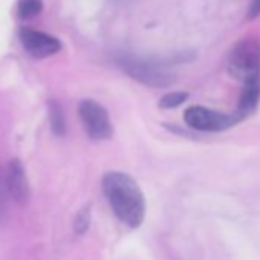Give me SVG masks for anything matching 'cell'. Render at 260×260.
I'll use <instances>...</instances> for the list:
<instances>
[{
	"instance_id": "cell-1",
	"label": "cell",
	"mask_w": 260,
	"mask_h": 260,
	"mask_svg": "<svg viewBox=\"0 0 260 260\" xmlns=\"http://www.w3.org/2000/svg\"><path fill=\"white\" fill-rule=\"evenodd\" d=\"M103 191L115 216L127 226L138 228L146 216V201L137 181L121 172H110L103 178Z\"/></svg>"
},
{
	"instance_id": "cell-12",
	"label": "cell",
	"mask_w": 260,
	"mask_h": 260,
	"mask_svg": "<svg viewBox=\"0 0 260 260\" xmlns=\"http://www.w3.org/2000/svg\"><path fill=\"white\" fill-rule=\"evenodd\" d=\"M187 98H188L187 92H172V93H167V95H164L161 98L159 107H162V109H173V107L181 106Z\"/></svg>"
},
{
	"instance_id": "cell-3",
	"label": "cell",
	"mask_w": 260,
	"mask_h": 260,
	"mask_svg": "<svg viewBox=\"0 0 260 260\" xmlns=\"http://www.w3.org/2000/svg\"><path fill=\"white\" fill-rule=\"evenodd\" d=\"M121 68L135 80L152 87H167L175 81V75L162 69L153 61L140 60L134 57H122L119 60Z\"/></svg>"
},
{
	"instance_id": "cell-2",
	"label": "cell",
	"mask_w": 260,
	"mask_h": 260,
	"mask_svg": "<svg viewBox=\"0 0 260 260\" xmlns=\"http://www.w3.org/2000/svg\"><path fill=\"white\" fill-rule=\"evenodd\" d=\"M226 68L231 77L242 81L260 77V40L248 37L236 43L230 52Z\"/></svg>"
},
{
	"instance_id": "cell-13",
	"label": "cell",
	"mask_w": 260,
	"mask_h": 260,
	"mask_svg": "<svg viewBox=\"0 0 260 260\" xmlns=\"http://www.w3.org/2000/svg\"><path fill=\"white\" fill-rule=\"evenodd\" d=\"M90 225V211L89 208H83L77 216H75V220H74V230L77 234H84L87 231Z\"/></svg>"
},
{
	"instance_id": "cell-5",
	"label": "cell",
	"mask_w": 260,
	"mask_h": 260,
	"mask_svg": "<svg viewBox=\"0 0 260 260\" xmlns=\"http://www.w3.org/2000/svg\"><path fill=\"white\" fill-rule=\"evenodd\" d=\"M80 118L86 127V132L93 140H107L113 134V127L109 119L107 110L92 100H84L78 107Z\"/></svg>"
},
{
	"instance_id": "cell-9",
	"label": "cell",
	"mask_w": 260,
	"mask_h": 260,
	"mask_svg": "<svg viewBox=\"0 0 260 260\" xmlns=\"http://www.w3.org/2000/svg\"><path fill=\"white\" fill-rule=\"evenodd\" d=\"M49 122H51V128L52 132L58 137L64 135L66 132V119L63 115V110L60 107L58 103L51 101L49 103Z\"/></svg>"
},
{
	"instance_id": "cell-10",
	"label": "cell",
	"mask_w": 260,
	"mask_h": 260,
	"mask_svg": "<svg viewBox=\"0 0 260 260\" xmlns=\"http://www.w3.org/2000/svg\"><path fill=\"white\" fill-rule=\"evenodd\" d=\"M42 10H43L42 0H19L17 4V16L23 20L39 16Z\"/></svg>"
},
{
	"instance_id": "cell-8",
	"label": "cell",
	"mask_w": 260,
	"mask_h": 260,
	"mask_svg": "<svg viewBox=\"0 0 260 260\" xmlns=\"http://www.w3.org/2000/svg\"><path fill=\"white\" fill-rule=\"evenodd\" d=\"M260 100V77L249 78L243 81V90L239 98V107L236 116L242 121L246 115H249L258 104Z\"/></svg>"
},
{
	"instance_id": "cell-14",
	"label": "cell",
	"mask_w": 260,
	"mask_h": 260,
	"mask_svg": "<svg viewBox=\"0 0 260 260\" xmlns=\"http://www.w3.org/2000/svg\"><path fill=\"white\" fill-rule=\"evenodd\" d=\"M258 14H260V0H252L249 5V10H248V14H246V19L248 20L255 19Z\"/></svg>"
},
{
	"instance_id": "cell-11",
	"label": "cell",
	"mask_w": 260,
	"mask_h": 260,
	"mask_svg": "<svg viewBox=\"0 0 260 260\" xmlns=\"http://www.w3.org/2000/svg\"><path fill=\"white\" fill-rule=\"evenodd\" d=\"M8 187H7V178L5 172L0 166V222H4L8 213Z\"/></svg>"
},
{
	"instance_id": "cell-4",
	"label": "cell",
	"mask_w": 260,
	"mask_h": 260,
	"mask_svg": "<svg viewBox=\"0 0 260 260\" xmlns=\"http://www.w3.org/2000/svg\"><path fill=\"white\" fill-rule=\"evenodd\" d=\"M184 121L188 127L199 132H223L239 122V118L236 115H225L204 106H191L184 112Z\"/></svg>"
},
{
	"instance_id": "cell-7",
	"label": "cell",
	"mask_w": 260,
	"mask_h": 260,
	"mask_svg": "<svg viewBox=\"0 0 260 260\" xmlns=\"http://www.w3.org/2000/svg\"><path fill=\"white\" fill-rule=\"evenodd\" d=\"M5 178H7V187L10 196L19 204H26L29 199V185H28L25 169L19 159H13L10 162Z\"/></svg>"
},
{
	"instance_id": "cell-6",
	"label": "cell",
	"mask_w": 260,
	"mask_h": 260,
	"mask_svg": "<svg viewBox=\"0 0 260 260\" xmlns=\"http://www.w3.org/2000/svg\"><path fill=\"white\" fill-rule=\"evenodd\" d=\"M19 37L26 52L36 58H45L54 55L61 49V43L55 37L32 28H22Z\"/></svg>"
}]
</instances>
